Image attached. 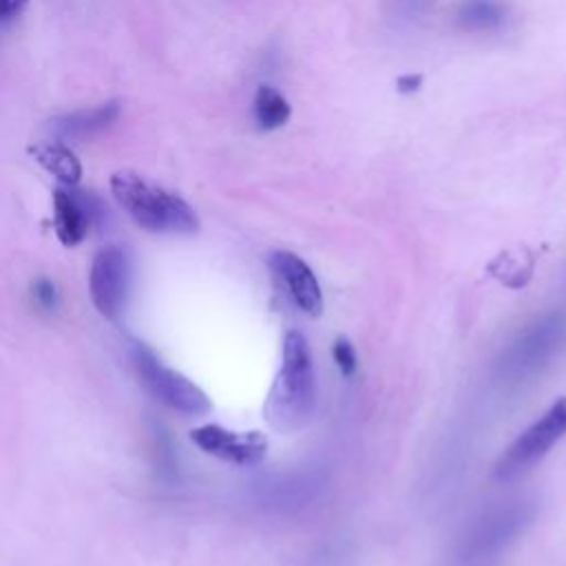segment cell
Returning <instances> with one entry per match:
<instances>
[{"label":"cell","mask_w":566,"mask_h":566,"mask_svg":"<svg viewBox=\"0 0 566 566\" xmlns=\"http://www.w3.org/2000/svg\"><path fill=\"white\" fill-rule=\"evenodd\" d=\"M314 405L316 380L312 349L301 332H287L283 338L281 367L265 398V418L274 429L290 433L310 422Z\"/></svg>","instance_id":"cell-1"},{"label":"cell","mask_w":566,"mask_h":566,"mask_svg":"<svg viewBox=\"0 0 566 566\" xmlns=\"http://www.w3.org/2000/svg\"><path fill=\"white\" fill-rule=\"evenodd\" d=\"M111 192L119 208L153 234H192L199 230L197 212L184 197L135 170L113 172Z\"/></svg>","instance_id":"cell-2"},{"label":"cell","mask_w":566,"mask_h":566,"mask_svg":"<svg viewBox=\"0 0 566 566\" xmlns=\"http://www.w3.org/2000/svg\"><path fill=\"white\" fill-rule=\"evenodd\" d=\"M566 345V314L546 312L526 323L502 349L495 374L504 385H520L551 365Z\"/></svg>","instance_id":"cell-3"},{"label":"cell","mask_w":566,"mask_h":566,"mask_svg":"<svg viewBox=\"0 0 566 566\" xmlns=\"http://www.w3.org/2000/svg\"><path fill=\"white\" fill-rule=\"evenodd\" d=\"M128 356L139 385L164 407L184 416H206L212 409L208 394L188 376L168 367L146 343L133 340Z\"/></svg>","instance_id":"cell-4"},{"label":"cell","mask_w":566,"mask_h":566,"mask_svg":"<svg viewBox=\"0 0 566 566\" xmlns=\"http://www.w3.org/2000/svg\"><path fill=\"white\" fill-rule=\"evenodd\" d=\"M566 436V396L555 400L531 427H526L495 462V480L509 482L531 471Z\"/></svg>","instance_id":"cell-5"},{"label":"cell","mask_w":566,"mask_h":566,"mask_svg":"<svg viewBox=\"0 0 566 566\" xmlns=\"http://www.w3.org/2000/svg\"><path fill=\"white\" fill-rule=\"evenodd\" d=\"M533 513L528 502H513L489 511L462 539L460 559L469 566L493 559L531 524Z\"/></svg>","instance_id":"cell-6"},{"label":"cell","mask_w":566,"mask_h":566,"mask_svg":"<svg viewBox=\"0 0 566 566\" xmlns=\"http://www.w3.org/2000/svg\"><path fill=\"white\" fill-rule=\"evenodd\" d=\"M133 259L122 245H104L95 252L88 270V294L95 310L115 321L130 296Z\"/></svg>","instance_id":"cell-7"},{"label":"cell","mask_w":566,"mask_h":566,"mask_svg":"<svg viewBox=\"0 0 566 566\" xmlns=\"http://www.w3.org/2000/svg\"><path fill=\"white\" fill-rule=\"evenodd\" d=\"M190 440L208 455L237 467H254L268 453V440L259 431H232L221 424H201Z\"/></svg>","instance_id":"cell-8"},{"label":"cell","mask_w":566,"mask_h":566,"mask_svg":"<svg viewBox=\"0 0 566 566\" xmlns=\"http://www.w3.org/2000/svg\"><path fill=\"white\" fill-rule=\"evenodd\" d=\"M270 272L285 296L307 316H318L323 312V292L312 268L294 252L276 250L268 259Z\"/></svg>","instance_id":"cell-9"},{"label":"cell","mask_w":566,"mask_h":566,"mask_svg":"<svg viewBox=\"0 0 566 566\" xmlns=\"http://www.w3.org/2000/svg\"><path fill=\"white\" fill-rule=\"evenodd\" d=\"M99 201L86 192L60 186L53 190V230L62 245H80L97 219Z\"/></svg>","instance_id":"cell-10"},{"label":"cell","mask_w":566,"mask_h":566,"mask_svg":"<svg viewBox=\"0 0 566 566\" xmlns=\"http://www.w3.org/2000/svg\"><path fill=\"white\" fill-rule=\"evenodd\" d=\"M119 102L111 99L93 108H80L53 117L51 130L62 139H86L111 128L119 117Z\"/></svg>","instance_id":"cell-11"},{"label":"cell","mask_w":566,"mask_h":566,"mask_svg":"<svg viewBox=\"0 0 566 566\" xmlns=\"http://www.w3.org/2000/svg\"><path fill=\"white\" fill-rule=\"evenodd\" d=\"M29 155L62 186L73 188L82 179V164L77 155L62 142H33L29 144Z\"/></svg>","instance_id":"cell-12"},{"label":"cell","mask_w":566,"mask_h":566,"mask_svg":"<svg viewBox=\"0 0 566 566\" xmlns=\"http://www.w3.org/2000/svg\"><path fill=\"white\" fill-rule=\"evenodd\" d=\"M509 11L502 0H462L455 22L467 33H493L504 27Z\"/></svg>","instance_id":"cell-13"},{"label":"cell","mask_w":566,"mask_h":566,"mask_svg":"<svg viewBox=\"0 0 566 566\" xmlns=\"http://www.w3.org/2000/svg\"><path fill=\"white\" fill-rule=\"evenodd\" d=\"M290 102L272 86H259L252 99V117L261 130H276L290 119Z\"/></svg>","instance_id":"cell-14"},{"label":"cell","mask_w":566,"mask_h":566,"mask_svg":"<svg viewBox=\"0 0 566 566\" xmlns=\"http://www.w3.org/2000/svg\"><path fill=\"white\" fill-rule=\"evenodd\" d=\"M332 356H334V363L338 365L343 376H352L356 371V365H358L356 349L347 338H343V336L336 338V343L332 347Z\"/></svg>","instance_id":"cell-15"},{"label":"cell","mask_w":566,"mask_h":566,"mask_svg":"<svg viewBox=\"0 0 566 566\" xmlns=\"http://www.w3.org/2000/svg\"><path fill=\"white\" fill-rule=\"evenodd\" d=\"M33 301L44 312H51L57 307V290L49 279H38L33 283Z\"/></svg>","instance_id":"cell-16"},{"label":"cell","mask_w":566,"mask_h":566,"mask_svg":"<svg viewBox=\"0 0 566 566\" xmlns=\"http://www.w3.org/2000/svg\"><path fill=\"white\" fill-rule=\"evenodd\" d=\"M431 0H391V11L398 20H416L429 9Z\"/></svg>","instance_id":"cell-17"},{"label":"cell","mask_w":566,"mask_h":566,"mask_svg":"<svg viewBox=\"0 0 566 566\" xmlns=\"http://www.w3.org/2000/svg\"><path fill=\"white\" fill-rule=\"evenodd\" d=\"M29 0H0V22H9L22 13Z\"/></svg>","instance_id":"cell-18"},{"label":"cell","mask_w":566,"mask_h":566,"mask_svg":"<svg viewBox=\"0 0 566 566\" xmlns=\"http://www.w3.org/2000/svg\"><path fill=\"white\" fill-rule=\"evenodd\" d=\"M420 84H422V75H416V73H405L396 82L400 93H416L420 88Z\"/></svg>","instance_id":"cell-19"}]
</instances>
